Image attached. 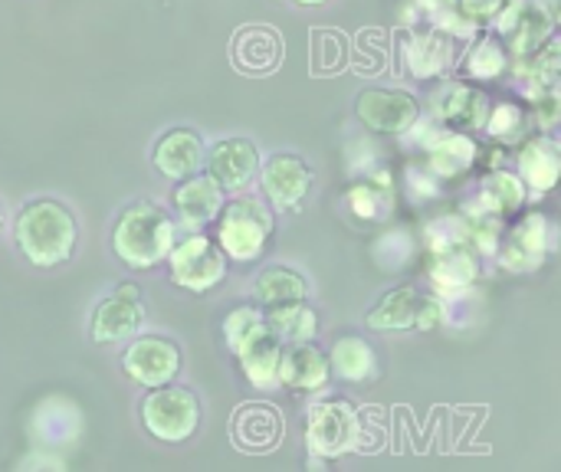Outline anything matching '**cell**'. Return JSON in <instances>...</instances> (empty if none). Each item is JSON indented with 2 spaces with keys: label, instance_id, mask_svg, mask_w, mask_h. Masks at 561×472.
Segmentation results:
<instances>
[{
  "label": "cell",
  "instance_id": "12",
  "mask_svg": "<svg viewBox=\"0 0 561 472\" xmlns=\"http://www.w3.org/2000/svg\"><path fill=\"white\" fill-rule=\"evenodd\" d=\"M230 59L247 76H270L283 62V36L266 23H247L230 39Z\"/></svg>",
  "mask_w": 561,
  "mask_h": 472
},
{
  "label": "cell",
  "instance_id": "19",
  "mask_svg": "<svg viewBox=\"0 0 561 472\" xmlns=\"http://www.w3.org/2000/svg\"><path fill=\"white\" fill-rule=\"evenodd\" d=\"M513 46L516 53H536L539 43L549 36L552 30V16L542 3L536 0H513L510 7L500 10V26H496Z\"/></svg>",
  "mask_w": 561,
  "mask_h": 472
},
{
  "label": "cell",
  "instance_id": "20",
  "mask_svg": "<svg viewBox=\"0 0 561 472\" xmlns=\"http://www.w3.org/2000/svg\"><path fill=\"white\" fill-rule=\"evenodd\" d=\"M454 62V36L440 26L414 30L404 39V66L417 79H437Z\"/></svg>",
  "mask_w": 561,
  "mask_h": 472
},
{
  "label": "cell",
  "instance_id": "18",
  "mask_svg": "<svg viewBox=\"0 0 561 472\" xmlns=\"http://www.w3.org/2000/svg\"><path fill=\"white\" fill-rule=\"evenodd\" d=\"M434 115L440 125L467 131V128H480L490 115V102L480 89L463 85V82H444L434 95Z\"/></svg>",
  "mask_w": 561,
  "mask_h": 472
},
{
  "label": "cell",
  "instance_id": "2",
  "mask_svg": "<svg viewBox=\"0 0 561 472\" xmlns=\"http://www.w3.org/2000/svg\"><path fill=\"white\" fill-rule=\"evenodd\" d=\"M178 243V223L151 200L128 204L112 227V253L131 269H151L168 263V253Z\"/></svg>",
  "mask_w": 561,
  "mask_h": 472
},
{
  "label": "cell",
  "instance_id": "14",
  "mask_svg": "<svg viewBox=\"0 0 561 472\" xmlns=\"http://www.w3.org/2000/svg\"><path fill=\"white\" fill-rule=\"evenodd\" d=\"M329 381H332V361L319 345L296 342V345L283 348V361H279L283 388L302 391V394H319V391H325Z\"/></svg>",
  "mask_w": 561,
  "mask_h": 472
},
{
  "label": "cell",
  "instance_id": "32",
  "mask_svg": "<svg viewBox=\"0 0 561 472\" xmlns=\"http://www.w3.org/2000/svg\"><path fill=\"white\" fill-rule=\"evenodd\" d=\"M463 69L473 76V79H500L506 69H510V56H506V46L496 39V36H483L473 43V49L467 53L463 59Z\"/></svg>",
  "mask_w": 561,
  "mask_h": 472
},
{
  "label": "cell",
  "instance_id": "13",
  "mask_svg": "<svg viewBox=\"0 0 561 472\" xmlns=\"http://www.w3.org/2000/svg\"><path fill=\"white\" fill-rule=\"evenodd\" d=\"M207 174L224 187V191H247L253 177L260 174V151L250 138H220L207 151Z\"/></svg>",
  "mask_w": 561,
  "mask_h": 472
},
{
  "label": "cell",
  "instance_id": "21",
  "mask_svg": "<svg viewBox=\"0 0 561 472\" xmlns=\"http://www.w3.org/2000/svg\"><path fill=\"white\" fill-rule=\"evenodd\" d=\"M549 220L542 214H529L506 240L503 250V266L513 273H529L539 269L549 256V233H546Z\"/></svg>",
  "mask_w": 561,
  "mask_h": 472
},
{
  "label": "cell",
  "instance_id": "36",
  "mask_svg": "<svg viewBox=\"0 0 561 472\" xmlns=\"http://www.w3.org/2000/svg\"><path fill=\"white\" fill-rule=\"evenodd\" d=\"M115 292H122V296H131V299H138V286H131V283H118V286H115Z\"/></svg>",
  "mask_w": 561,
  "mask_h": 472
},
{
  "label": "cell",
  "instance_id": "35",
  "mask_svg": "<svg viewBox=\"0 0 561 472\" xmlns=\"http://www.w3.org/2000/svg\"><path fill=\"white\" fill-rule=\"evenodd\" d=\"M460 7L480 23V20H490V16H496L503 7H506V0H460Z\"/></svg>",
  "mask_w": 561,
  "mask_h": 472
},
{
  "label": "cell",
  "instance_id": "9",
  "mask_svg": "<svg viewBox=\"0 0 561 472\" xmlns=\"http://www.w3.org/2000/svg\"><path fill=\"white\" fill-rule=\"evenodd\" d=\"M355 115L378 135H408L421 118V105L404 89H365L355 102Z\"/></svg>",
  "mask_w": 561,
  "mask_h": 472
},
{
  "label": "cell",
  "instance_id": "33",
  "mask_svg": "<svg viewBox=\"0 0 561 472\" xmlns=\"http://www.w3.org/2000/svg\"><path fill=\"white\" fill-rule=\"evenodd\" d=\"M266 322V312H260L256 306H237L227 312L224 319V338H227V348L237 352L260 325Z\"/></svg>",
  "mask_w": 561,
  "mask_h": 472
},
{
  "label": "cell",
  "instance_id": "4",
  "mask_svg": "<svg viewBox=\"0 0 561 472\" xmlns=\"http://www.w3.org/2000/svg\"><path fill=\"white\" fill-rule=\"evenodd\" d=\"M306 447L312 457L339 460L362 447V414L345 398H322L306 414Z\"/></svg>",
  "mask_w": 561,
  "mask_h": 472
},
{
  "label": "cell",
  "instance_id": "39",
  "mask_svg": "<svg viewBox=\"0 0 561 472\" xmlns=\"http://www.w3.org/2000/svg\"><path fill=\"white\" fill-rule=\"evenodd\" d=\"M559 20H561V7H559Z\"/></svg>",
  "mask_w": 561,
  "mask_h": 472
},
{
  "label": "cell",
  "instance_id": "34",
  "mask_svg": "<svg viewBox=\"0 0 561 472\" xmlns=\"http://www.w3.org/2000/svg\"><path fill=\"white\" fill-rule=\"evenodd\" d=\"M526 125V112L519 105H510V102H500L493 108V115H486V131L493 138H516Z\"/></svg>",
  "mask_w": 561,
  "mask_h": 472
},
{
  "label": "cell",
  "instance_id": "17",
  "mask_svg": "<svg viewBox=\"0 0 561 472\" xmlns=\"http://www.w3.org/2000/svg\"><path fill=\"white\" fill-rule=\"evenodd\" d=\"M141 325H145V309H141V302L131 299V296L115 292V296L102 299V302L92 309L89 335H92V342L108 345V342L135 338Z\"/></svg>",
  "mask_w": 561,
  "mask_h": 472
},
{
  "label": "cell",
  "instance_id": "24",
  "mask_svg": "<svg viewBox=\"0 0 561 472\" xmlns=\"http://www.w3.org/2000/svg\"><path fill=\"white\" fill-rule=\"evenodd\" d=\"M421 309H424V292H417L414 286H398L368 312V325L378 329V332L417 329Z\"/></svg>",
  "mask_w": 561,
  "mask_h": 472
},
{
  "label": "cell",
  "instance_id": "29",
  "mask_svg": "<svg viewBox=\"0 0 561 472\" xmlns=\"http://www.w3.org/2000/svg\"><path fill=\"white\" fill-rule=\"evenodd\" d=\"M477 200H480V207H486V210H493L500 217L516 214L526 204V181H523V174H513L510 168L493 171L486 177V184L480 187Z\"/></svg>",
  "mask_w": 561,
  "mask_h": 472
},
{
  "label": "cell",
  "instance_id": "15",
  "mask_svg": "<svg viewBox=\"0 0 561 472\" xmlns=\"http://www.w3.org/2000/svg\"><path fill=\"white\" fill-rule=\"evenodd\" d=\"M283 338L263 322L233 355L240 358V368L247 375V381L256 388V391H273V388H283L279 384V361H283Z\"/></svg>",
  "mask_w": 561,
  "mask_h": 472
},
{
  "label": "cell",
  "instance_id": "30",
  "mask_svg": "<svg viewBox=\"0 0 561 472\" xmlns=\"http://www.w3.org/2000/svg\"><path fill=\"white\" fill-rule=\"evenodd\" d=\"M348 200V210L358 217V220H385L391 210H394V191H391V181L388 174L381 177H371V181H355L345 194Z\"/></svg>",
  "mask_w": 561,
  "mask_h": 472
},
{
  "label": "cell",
  "instance_id": "38",
  "mask_svg": "<svg viewBox=\"0 0 561 472\" xmlns=\"http://www.w3.org/2000/svg\"><path fill=\"white\" fill-rule=\"evenodd\" d=\"M0 227H3V207H0Z\"/></svg>",
  "mask_w": 561,
  "mask_h": 472
},
{
  "label": "cell",
  "instance_id": "6",
  "mask_svg": "<svg viewBox=\"0 0 561 472\" xmlns=\"http://www.w3.org/2000/svg\"><path fill=\"white\" fill-rule=\"evenodd\" d=\"M227 263L230 256L220 250V243L204 233H191L178 240L174 250L168 253L171 283L187 292H207L220 286L227 279Z\"/></svg>",
  "mask_w": 561,
  "mask_h": 472
},
{
  "label": "cell",
  "instance_id": "23",
  "mask_svg": "<svg viewBox=\"0 0 561 472\" xmlns=\"http://www.w3.org/2000/svg\"><path fill=\"white\" fill-rule=\"evenodd\" d=\"M332 375L345 384H365L378 375V352L362 335H342L332 352Z\"/></svg>",
  "mask_w": 561,
  "mask_h": 472
},
{
  "label": "cell",
  "instance_id": "3",
  "mask_svg": "<svg viewBox=\"0 0 561 472\" xmlns=\"http://www.w3.org/2000/svg\"><path fill=\"white\" fill-rule=\"evenodd\" d=\"M273 237V210L260 197H233L217 217L214 240L233 263H256Z\"/></svg>",
  "mask_w": 561,
  "mask_h": 472
},
{
  "label": "cell",
  "instance_id": "31",
  "mask_svg": "<svg viewBox=\"0 0 561 472\" xmlns=\"http://www.w3.org/2000/svg\"><path fill=\"white\" fill-rule=\"evenodd\" d=\"M348 36L339 30H312V72H339L348 62Z\"/></svg>",
  "mask_w": 561,
  "mask_h": 472
},
{
  "label": "cell",
  "instance_id": "5",
  "mask_svg": "<svg viewBox=\"0 0 561 472\" xmlns=\"http://www.w3.org/2000/svg\"><path fill=\"white\" fill-rule=\"evenodd\" d=\"M141 427L161 444H184L201 427V401L191 388L161 384L141 401Z\"/></svg>",
  "mask_w": 561,
  "mask_h": 472
},
{
  "label": "cell",
  "instance_id": "8",
  "mask_svg": "<svg viewBox=\"0 0 561 472\" xmlns=\"http://www.w3.org/2000/svg\"><path fill=\"white\" fill-rule=\"evenodd\" d=\"M316 184V174L306 158L299 154H273L260 164V187L273 210H299Z\"/></svg>",
  "mask_w": 561,
  "mask_h": 472
},
{
  "label": "cell",
  "instance_id": "27",
  "mask_svg": "<svg viewBox=\"0 0 561 472\" xmlns=\"http://www.w3.org/2000/svg\"><path fill=\"white\" fill-rule=\"evenodd\" d=\"M253 296L263 309L273 306H289V302H302L309 296V283L299 269L289 266H266L256 283H253Z\"/></svg>",
  "mask_w": 561,
  "mask_h": 472
},
{
  "label": "cell",
  "instance_id": "22",
  "mask_svg": "<svg viewBox=\"0 0 561 472\" xmlns=\"http://www.w3.org/2000/svg\"><path fill=\"white\" fill-rule=\"evenodd\" d=\"M477 276H480V266H477V256L470 253V240L434 250L431 279L437 286V296H460L467 286L477 283Z\"/></svg>",
  "mask_w": 561,
  "mask_h": 472
},
{
  "label": "cell",
  "instance_id": "26",
  "mask_svg": "<svg viewBox=\"0 0 561 472\" xmlns=\"http://www.w3.org/2000/svg\"><path fill=\"white\" fill-rule=\"evenodd\" d=\"M477 161V141L463 131H447L427 148V168L434 177H460Z\"/></svg>",
  "mask_w": 561,
  "mask_h": 472
},
{
  "label": "cell",
  "instance_id": "1",
  "mask_svg": "<svg viewBox=\"0 0 561 472\" xmlns=\"http://www.w3.org/2000/svg\"><path fill=\"white\" fill-rule=\"evenodd\" d=\"M13 240H16V250L26 256V263L39 269H53V266L69 263L76 240H79V223L66 204L39 197V200H30L16 214Z\"/></svg>",
  "mask_w": 561,
  "mask_h": 472
},
{
  "label": "cell",
  "instance_id": "16",
  "mask_svg": "<svg viewBox=\"0 0 561 472\" xmlns=\"http://www.w3.org/2000/svg\"><path fill=\"white\" fill-rule=\"evenodd\" d=\"M171 204L184 227L201 230L207 223H217L224 210V187L210 174H194L178 184V191L171 194Z\"/></svg>",
  "mask_w": 561,
  "mask_h": 472
},
{
  "label": "cell",
  "instance_id": "37",
  "mask_svg": "<svg viewBox=\"0 0 561 472\" xmlns=\"http://www.w3.org/2000/svg\"><path fill=\"white\" fill-rule=\"evenodd\" d=\"M293 3H302V7H319V3H329V0H293Z\"/></svg>",
  "mask_w": 561,
  "mask_h": 472
},
{
  "label": "cell",
  "instance_id": "11",
  "mask_svg": "<svg viewBox=\"0 0 561 472\" xmlns=\"http://www.w3.org/2000/svg\"><path fill=\"white\" fill-rule=\"evenodd\" d=\"M151 161H154L161 177L184 181V177H194L207 168V145L194 128H168L154 141Z\"/></svg>",
  "mask_w": 561,
  "mask_h": 472
},
{
  "label": "cell",
  "instance_id": "28",
  "mask_svg": "<svg viewBox=\"0 0 561 472\" xmlns=\"http://www.w3.org/2000/svg\"><path fill=\"white\" fill-rule=\"evenodd\" d=\"M266 325L283 338V345H296V342H312L319 332V315L312 306L302 302H289V306H273L266 309Z\"/></svg>",
  "mask_w": 561,
  "mask_h": 472
},
{
  "label": "cell",
  "instance_id": "7",
  "mask_svg": "<svg viewBox=\"0 0 561 472\" xmlns=\"http://www.w3.org/2000/svg\"><path fill=\"white\" fill-rule=\"evenodd\" d=\"M181 348L164 335H141L122 355V371L148 391L171 384L181 375Z\"/></svg>",
  "mask_w": 561,
  "mask_h": 472
},
{
  "label": "cell",
  "instance_id": "10",
  "mask_svg": "<svg viewBox=\"0 0 561 472\" xmlns=\"http://www.w3.org/2000/svg\"><path fill=\"white\" fill-rule=\"evenodd\" d=\"M283 434H286L283 411L266 401H250L233 411L230 440L243 453H273L283 444Z\"/></svg>",
  "mask_w": 561,
  "mask_h": 472
},
{
  "label": "cell",
  "instance_id": "25",
  "mask_svg": "<svg viewBox=\"0 0 561 472\" xmlns=\"http://www.w3.org/2000/svg\"><path fill=\"white\" fill-rule=\"evenodd\" d=\"M519 174L533 191H552L561 177V145L552 138H533L519 154Z\"/></svg>",
  "mask_w": 561,
  "mask_h": 472
}]
</instances>
